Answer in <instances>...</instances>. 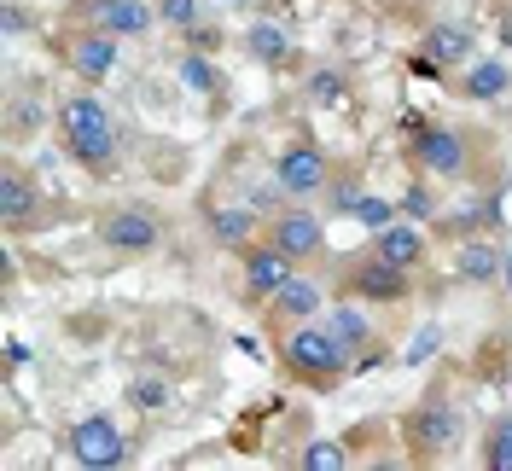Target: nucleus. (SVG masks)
<instances>
[{
	"instance_id": "nucleus-22",
	"label": "nucleus",
	"mask_w": 512,
	"mask_h": 471,
	"mask_svg": "<svg viewBox=\"0 0 512 471\" xmlns=\"http://www.w3.org/2000/svg\"><path fill=\"white\" fill-rule=\"evenodd\" d=\"M41 117H47V105H41V94H30V88H18V94L6 99V140L18 146V140H30V134H41Z\"/></svg>"
},
{
	"instance_id": "nucleus-1",
	"label": "nucleus",
	"mask_w": 512,
	"mask_h": 471,
	"mask_svg": "<svg viewBox=\"0 0 512 471\" xmlns=\"http://www.w3.org/2000/svg\"><path fill=\"white\" fill-rule=\"evenodd\" d=\"M53 128H59V146L76 169H88L99 181L117 169V123H111V111L94 88H70L53 105Z\"/></svg>"
},
{
	"instance_id": "nucleus-19",
	"label": "nucleus",
	"mask_w": 512,
	"mask_h": 471,
	"mask_svg": "<svg viewBox=\"0 0 512 471\" xmlns=\"http://www.w3.org/2000/svg\"><path fill=\"white\" fill-rule=\"evenodd\" d=\"M454 94L466 99V105H495V99L512 94V64L507 59H472L460 70V88Z\"/></svg>"
},
{
	"instance_id": "nucleus-5",
	"label": "nucleus",
	"mask_w": 512,
	"mask_h": 471,
	"mask_svg": "<svg viewBox=\"0 0 512 471\" xmlns=\"http://www.w3.org/2000/svg\"><path fill=\"white\" fill-rule=\"evenodd\" d=\"M163 233H169V221H163V210L146 204V198L111 204V210H99V221H94V239L111 256H152L163 245Z\"/></svg>"
},
{
	"instance_id": "nucleus-31",
	"label": "nucleus",
	"mask_w": 512,
	"mask_h": 471,
	"mask_svg": "<svg viewBox=\"0 0 512 471\" xmlns=\"http://www.w3.org/2000/svg\"><path fill=\"white\" fill-rule=\"evenodd\" d=\"M181 41H187L192 53H222V41H227V35L216 30V24H192V30L181 35Z\"/></svg>"
},
{
	"instance_id": "nucleus-12",
	"label": "nucleus",
	"mask_w": 512,
	"mask_h": 471,
	"mask_svg": "<svg viewBox=\"0 0 512 471\" xmlns=\"http://www.w3.org/2000/svg\"><path fill=\"white\" fill-rule=\"evenodd\" d=\"M268 239H274V245L297 262V268L326 256V227H320V216L309 210V204H291V198H286V210H274V221H268Z\"/></svg>"
},
{
	"instance_id": "nucleus-10",
	"label": "nucleus",
	"mask_w": 512,
	"mask_h": 471,
	"mask_svg": "<svg viewBox=\"0 0 512 471\" xmlns=\"http://www.w3.org/2000/svg\"><path fill=\"white\" fill-rule=\"evenodd\" d=\"M332 332H338V344L355 355V373H367V367H379L384 361V344H379V326H373V314L367 303H355V297H338L332 309L320 314Z\"/></svg>"
},
{
	"instance_id": "nucleus-18",
	"label": "nucleus",
	"mask_w": 512,
	"mask_h": 471,
	"mask_svg": "<svg viewBox=\"0 0 512 471\" xmlns=\"http://www.w3.org/2000/svg\"><path fill=\"white\" fill-rule=\"evenodd\" d=\"M501 262H507V251L495 245V239H460L454 245V280L460 285H501Z\"/></svg>"
},
{
	"instance_id": "nucleus-29",
	"label": "nucleus",
	"mask_w": 512,
	"mask_h": 471,
	"mask_svg": "<svg viewBox=\"0 0 512 471\" xmlns=\"http://www.w3.org/2000/svg\"><path fill=\"white\" fill-rule=\"evenodd\" d=\"M158 24L187 35L192 24H204V6H198V0H158Z\"/></svg>"
},
{
	"instance_id": "nucleus-11",
	"label": "nucleus",
	"mask_w": 512,
	"mask_h": 471,
	"mask_svg": "<svg viewBox=\"0 0 512 471\" xmlns=\"http://www.w3.org/2000/svg\"><path fill=\"white\" fill-rule=\"evenodd\" d=\"M47 216V192L35 181L24 163H6V175H0V221H6V233L18 239V233H35Z\"/></svg>"
},
{
	"instance_id": "nucleus-15",
	"label": "nucleus",
	"mask_w": 512,
	"mask_h": 471,
	"mask_svg": "<svg viewBox=\"0 0 512 471\" xmlns=\"http://www.w3.org/2000/svg\"><path fill=\"white\" fill-rule=\"evenodd\" d=\"M320 303H326V291H320L315 274H291V280L262 303L268 332H291V326H303V320H320Z\"/></svg>"
},
{
	"instance_id": "nucleus-33",
	"label": "nucleus",
	"mask_w": 512,
	"mask_h": 471,
	"mask_svg": "<svg viewBox=\"0 0 512 471\" xmlns=\"http://www.w3.org/2000/svg\"><path fill=\"white\" fill-rule=\"evenodd\" d=\"M501 285L512 291V245H507V262H501Z\"/></svg>"
},
{
	"instance_id": "nucleus-4",
	"label": "nucleus",
	"mask_w": 512,
	"mask_h": 471,
	"mask_svg": "<svg viewBox=\"0 0 512 471\" xmlns=\"http://www.w3.org/2000/svg\"><path fill=\"white\" fill-rule=\"evenodd\" d=\"M402 152H408V163H414L419 175H431V181H460V175L472 169L478 134L460 128V123H425V117H414Z\"/></svg>"
},
{
	"instance_id": "nucleus-24",
	"label": "nucleus",
	"mask_w": 512,
	"mask_h": 471,
	"mask_svg": "<svg viewBox=\"0 0 512 471\" xmlns=\"http://www.w3.org/2000/svg\"><path fill=\"white\" fill-rule=\"evenodd\" d=\"M478 466H489V471H512V413H501V419H495V425L483 431Z\"/></svg>"
},
{
	"instance_id": "nucleus-28",
	"label": "nucleus",
	"mask_w": 512,
	"mask_h": 471,
	"mask_svg": "<svg viewBox=\"0 0 512 471\" xmlns=\"http://www.w3.org/2000/svg\"><path fill=\"white\" fill-rule=\"evenodd\" d=\"M402 216H408V221H425V227L443 216V210H437V192H431V181H414V187L402 192Z\"/></svg>"
},
{
	"instance_id": "nucleus-14",
	"label": "nucleus",
	"mask_w": 512,
	"mask_h": 471,
	"mask_svg": "<svg viewBox=\"0 0 512 471\" xmlns=\"http://www.w3.org/2000/svg\"><path fill=\"white\" fill-rule=\"evenodd\" d=\"M239 274H245V297H251V303H268V297L297 274V262L262 233V239H251V245H239Z\"/></svg>"
},
{
	"instance_id": "nucleus-16",
	"label": "nucleus",
	"mask_w": 512,
	"mask_h": 471,
	"mask_svg": "<svg viewBox=\"0 0 512 471\" xmlns=\"http://www.w3.org/2000/svg\"><path fill=\"white\" fill-rule=\"evenodd\" d=\"M373 251L384 256V262H396V268H408V274H419L425 268V256H431V227L425 221H390V227H379L373 233Z\"/></svg>"
},
{
	"instance_id": "nucleus-6",
	"label": "nucleus",
	"mask_w": 512,
	"mask_h": 471,
	"mask_svg": "<svg viewBox=\"0 0 512 471\" xmlns=\"http://www.w3.org/2000/svg\"><path fill=\"white\" fill-rule=\"evenodd\" d=\"M326 187H332V157H326V146L309 140V134L286 140L280 157H274V192L291 198V204H309V198H320Z\"/></svg>"
},
{
	"instance_id": "nucleus-3",
	"label": "nucleus",
	"mask_w": 512,
	"mask_h": 471,
	"mask_svg": "<svg viewBox=\"0 0 512 471\" xmlns=\"http://www.w3.org/2000/svg\"><path fill=\"white\" fill-rule=\"evenodd\" d=\"M402 442H408V454H414L419 466L443 460L448 448L460 442V396H454L448 378H431V384L419 390V402L408 408V419H402Z\"/></svg>"
},
{
	"instance_id": "nucleus-23",
	"label": "nucleus",
	"mask_w": 512,
	"mask_h": 471,
	"mask_svg": "<svg viewBox=\"0 0 512 471\" xmlns=\"http://www.w3.org/2000/svg\"><path fill=\"white\" fill-rule=\"evenodd\" d=\"M303 99L320 105V111H332V105H344V99H350V76H344V70H309Z\"/></svg>"
},
{
	"instance_id": "nucleus-32",
	"label": "nucleus",
	"mask_w": 512,
	"mask_h": 471,
	"mask_svg": "<svg viewBox=\"0 0 512 471\" xmlns=\"http://www.w3.org/2000/svg\"><path fill=\"white\" fill-rule=\"evenodd\" d=\"M6 361H12V367H24V361H30V349L18 344V338H6Z\"/></svg>"
},
{
	"instance_id": "nucleus-34",
	"label": "nucleus",
	"mask_w": 512,
	"mask_h": 471,
	"mask_svg": "<svg viewBox=\"0 0 512 471\" xmlns=\"http://www.w3.org/2000/svg\"><path fill=\"white\" fill-rule=\"evenodd\" d=\"M216 6H245V0H216Z\"/></svg>"
},
{
	"instance_id": "nucleus-25",
	"label": "nucleus",
	"mask_w": 512,
	"mask_h": 471,
	"mask_svg": "<svg viewBox=\"0 0 512 471\" xmlns=\"http://www.w3.org/2000/svg\"><path fill=\"white\" fill-rule=\"evenodd\" d=\"M251 227L256 221L245 216V210H210V239H216V245H233V251L251 245Z\"/></svg>"
},
{
	"instance_id": "nucleus-21",
	"label": "nucleus",
	"mask_w": 512,
	"mask_h": 471,
	"mask_svg": "<svg viewBox=\"0 0 512 471\" xmlns=\"http://www.w3.org/2000/svg\"><path fill=\"white\" fill-rule=\"evenodd\" d=\"M175 76H181V88H192L198 99H222V70H216V53H192V47H181V59H175Z\"/></svg>"
},
{
	"instance_id": "nucleus-27",
	"label": "nucleus",
	"mask_w": 512,
	"mask_h": 471,
	"mask_svg": "<svg viewBox=\"0 0 512 471\" xmlns=\"http://www.w3.org/2000/svg\"><path fill=\"white\" fill-rule=\"evenodd\" d=\"M128 408L134 413L169 408V384H163V378H134V384H128Z\"/></svg>"
},
{
	"instance_id": "nucleus-26",
	"label": "nucleus",
	"mask_w": 512,
	"mask_h": 471,
	"mask_svg": "<svg viewBox=\"0 0 512 471\" xmlns=\"http://www.w3.org/2000/svg\"><path fill=\"white\" fill-rule=\"evenodd\" d=\"M297 466L303 471H344L350 454H344V442H309V448L297 454Z\"/></svg>"
},
{
	"instance_id": "nucleus-13",
	"label": "nucleus",
	"mask_w": 512,
	"mask_h": 471,
	"mask_svg": "<svg viewBox=\"0 0 512 471\" xmlns=\"http://www.w3.org/2000/svg\"><path fill=\"white\" fill-rule=\"evenodd\" d=\"M70 24H99L123 41H140L158 24V6H146V0H70Z\"/></svg>"
},
{
	"instance_id": "nucleus-9",
	"label": "nucleus",
	"mask_w": 512,
	"mask_h": 471,
	"mask_svg": "<svg viewBox=\"0 0 512 471\" xmlns=\"http://www.w3.org/2000/svg\"><path fill=\"white\" fill-rule=\"evenodd\" d=\"M70 460L82 471H117L128 466V437L111 413H88L70 425Z\"/></svg>"
},
{
	"instance_id": "nucleus-17",
	"label": "nucleus",
	"mask_w": 512,
	"mask_h": 471,
	"mask_svg": "<svg viewBox=\"0 0 512 471\" xmlns=\"http://www.w3.org/2000/svg\"><path fill=\"white\" fill-rule=\"evenodd\" d=\"M419 53H425V64L466 70V64L478 59V35H472V24H431L425 41H419Z\"/></svg>"
},
{
	"instance_id": "nucleus-2",
	"label": "nucleus",
	"mask_w": 512,
	"mask_h": 471,
	"mask_svg": "<svg viewBox=\"0 0 512 471\" xmlns=\"http://www.w3.org/2000/svg\"><path fill=\"white\" fill-rule=\"evenodd\" d=\"M280 367H286L291 384H303L315 396H332L355 373V355L338 344V332L326 320H303V326L280 332Z\"/></svg>"
},
{
	"instance_id": "nucleus-7",
	"label": "nucleus",
	"mask_w": 512,
	"mask_h": 471,
	"mask_svg": "<svg viewBox=\"0 0 512 471\" xmlns=\"http://www.w3.org/2000/svg\"><path fill=\"white\" fill-rule=\"evenodd\" d=\"M408 291H414V274H408V268H396V262H384L373 245L355 256L344 274H338V297H355V303H367V309L408 303Z\"/></svg>"
},
{
	"instance_id": "nucleus-20",
	"label": "nucleus",
	"mask_w": 512,
	"mask_h": 471,
	"mask_svg": "<svg viewBox=\"0 0 512 471\" xmlns=\"http://www.w3.org/2000/svg\"><path fill=\"white\" fill-rule=\"evenodd\" d=\"M239 41H245V53H251L262 70H291V64H297V41H291V30L274 24V18H256Z\"/></svg>"
},
{
	"instance_id": "nucleus-8",
	"label": "nucleus",
	"mask_w": 512,
	"mask_h": 471,
	"mask_svg": "<svg viewBox=\"0 0 512 471\" xmlns=\"http://www.w3.org/2000/svg\"><path fill=\"white\" fill-rule=\"evenodd\" d=\"M117 59H123V35L99 30V24H76V30L64 35V64H70V76L82 88H105Z\"/></svg>"
},
{
	"instance_id": "nucleus-30",
	"label": "nucleus",
	"mask_w": 512,
	"mask_h": 471,
	"mask_svg": "<svg viewBox=\"0 0 512 471\" xmlns=\"http://www.w3.org/2000/svg\"><path fill=\"white\" fill-rule=\"evenodd\" d=\"M396 210H402V204H390V198H355V221H361V227H373V233L390 227Z\"/></svg>"
}]
</instances>
